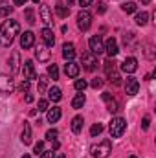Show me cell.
<instances>
[{
	"mask_svg": "<svg viewBox=\"0 0 156 158\" xmlns=\"http://www.w3.org/2000/svg\"><path fill=\"white\" fill-rule=\"evenodd\" d=\"M18 30H20V24H18L17 20H13V19L4 20L2 26H0V44H2L4 48L11 46L13 40H15V37L18 35Z\"/></svg>",
	"mask_w": 156,
	"mask_h": 158,
	"instance_id": "6da1fadb",
	"label": "cell"
},
{
	"mask_svg": "<svg viewBox=\"0 0 156 158\" xmlns=\"http://www.w3.org/2000/svg\"><path fill=\"white\" fill-rule=\"evenodd\" d=\"M90 153H92L94 158H109V155L112 153V143H110V140H103L101 143L92 145Z\"/></svg>",
	"mask_w": 156,
	"mask_h": 158,
	"instance_id": "7a4b0ae2",
	"label": "cell"
},
{
	"mask_svg": "<svg viewBox=\"0 0 156 158\" xmlns=\"http://www.w3.org/2000/svg\"><path fill=\"white\" fill-rule=\"evenodd\" d=\"M125 129H127V121L123 118H114L110 121V125H109V132H110L112 138H121Z\"/></svg>",
	"mask_w": 156,
	"mask_h": 158,
	"instance_id": "3957f363",
	"label": "cell"
},
{
	"mask_svg": "<svg viewBox=\"0 0 156 158\" xmlns=\"http://www.w3.org/2000/svg\"><path fill=\"white\" fill-rule=\"evenodd\" d=\"M103 68H105V74H107V77L110 79V81H114V83H119V74H117V66H116V61L114 59H107L105 63H103Z\"/></svg>",
	"mask_w": 156,
	"mask_h": 158,
	"instance_id": "277c9868",
	"label": "cell"
},
{
	"mask_svg": "<svg viewBox=\"0 0 156 158\" xmlns=\"http://www.w3.org/2000/svg\"><path fill=\"white\" fill-rule=\"evenodd\" d=\"M81 64L86 72H94L97 68V55H94L92 52H86L83 53V59H81Z\"/></svg>",
	"mask_w": 156,
	"mask_h": 158,
	"instance_id": "5b68a950",
	"label": "cell"
},
{
	"mask_svg": "<svg viewBox=\"0 0 156 158\" xmlns=\"http://www.w3.org/2000/svg\"><path fill=\"white\" fill-rule=\"evenodd\" d=\"M90 24H92V15L86 11V9H81L77 13V26L81 31H86L88 28H90Z\"/></svg>",
	"mask_w": 156,
	"mask_h": 158,
	"instance_id": "8992f818",
	"label": "cell"
},
{
	"mask_svg": "<svg viewBox=\"0 0 156 158\" xmlns=\"http://www.w3.org/2000/svg\"><path fill=\"white\" fill-rule=\"evenodd\" d=\"M88 46H90V52H92L94 55H99V53L105 52V42H103V39H101V35H94V37H90Z\"/></svg>",
	"mask_w": 156,
	"mask_h": 158,
	"instance_id": "52a82bcc",
	"label": "cell"
},
{
	"mask_svg": "<svg viewBox=\"0 0 156 158\" xmlns=\"http://www.w3.org/2000/svg\"><path fill=\"white\" fill-rule=\"evenodd\" d=\"M22 76L26 81H33L37 79V72H35V64L33 61H24L22 63Z\"/></svg>",
	"mask_w": 156,
	"mask_h": 158,
	"instance_id": "ba28073f",
	"label": "cell"
},
{
	"mask_svg": "<svg viewBox=\"0 0 156 158\" xmlns=\"http://www.w3.org/2000/svg\"><path fill=\"white\" fill-rule=\"evenodd\" d=\"M138 90H140V83H138V79L132 77V76L127 77V81H125V92H127V96H136Z\"/></svg>",
	"mask_w": 156,
	"mask_h": 158,
	"instance_id": "9c48e42d",
	"label": "cell"
},
{
	"mask_svg": "<svg viewBox=\"0 0 156 158\" xmlns=\"http://www.w3.org/2000/svg\"><path fill=\"white\" fill-rule=\"evenodd\" d=\"M15 90V85H13V79L9 76H0V92L2 94H11Z\"/></svg>",
	"mask_w": 156,
	"mask_h": 158,
	"instance_id": "30bf717a",
	"label": "cell"
},
{
	"mask_svg": "<svg viewBox=\"0 0 156 158\" xmlns=\"http://www.w3.org/2000/svg\"><path fill=\"white\" fill-rule=\"evenodd\" d=\"M103 101H105V105H107V110H109V112L116 114L117 110H119L117 101L112 98V94H110V92H103Z\"/></svg>",
	"mask_w": 156,
	"mask_h": 158,
	"instance_id": "8fae6325",
	"label": "cell"
},
{
	"mask_svg": "<svg viewBox=\"0 0 156 158\" xmlns=\"http://www.w3.org/2000/svg\"><path fill=\"white\" fill-rule=\"evenodd\" d=\"M33 44H35V35H33V31H24V33L20 35V48H22V50H30Z\"/></svg>",
	"mask_w": 156,
	"mask_h": 158,
	"instance_id": "7c38bea8",
	"label": "cell"
},
{
	"mask_svg": "<svg viewBox=\"0 0 156 158\" xmlns=\"http://www.w3.org/2000/svg\"><path fill=\"white\" fill-rule=\"evenodd\" d=\"M35 57L39 59L40 63H48V61H50V57H51V52L48 50V46H46V44H39V46H37V50H35Z\"/></svg>",
	"mask_w": 156,
	"mask_h": 158,
	"instance_id": "4fadbf2b",
	"label": "cell"
},
{
	"mask_svg": "<svg viewBox=\"0 0 156 158\" xmlns=\"http://www.w3.org/2000/svg\"><path fill=\"white\" fill-rule=\"evenodd\" d=\"M121 70L127 72V74H134V72L138 70V61H136V57H127V59L121 63Z\"/></svg>",
	"mask_w": 156,
	"mask_h": 158,
	"instance_id": "5bb4252c",
	"label": "cell"
},
{
	"mask_svg": "<svg viewBox=\"0 0 156 158\" xmlns=\"http://www.w3.org/2000/svg\"><path fill=\"white\" fill-rule=\"evenodd\" d=\"M39 15H40V19H42V22L46 24V28L53 24V17H51V11H50V7H48L46 4H42V6L39 7Z\"/></svg>",
	"mask_w": 156,
	"mask_h": 158,
	"instance_id": "9a60e30c",
	"label": "cell"
},
{
	"mask_svg": "<svg viewBox=\"0 0 156 158\" xmlns=\"http://www.w3.org/2000/svg\"><path fill=\"white\" fill-rule=\"evenodd\" d=\"M64 74H66L68 77L76 79L79 76V64L74 63V61H66V64H64Z\"/></svg>",
	"mask_w": 156,
	"mask_h": 158,
	"instance_id": "2e32d148",
	"label": "cell"
},
{
	"mask_svg": "<svg viewBox=\"0 0 156 158\" xmlns=\"http://www.w3.org/2000/svg\"><path fill=\"white\" fill-rule=\"evenodd\" d=\"M18 68H20V53L15 50L13 53H11V61H9V70H11V74L15 76V74H18Z\"/></svg>",
	"mask_w": 156,
	"mask_h": 158,
	"instance_id": "e0dca14e",
	"label": "cell"
},
{
	"mask_svg": "<svg viewBox=\"0 0 156 158\" xmlns=\"http://www.w3.org/2000/svg\"><path fill=\"white\" fill-rule=\"evenodd\" d=\"M105 52L109 53V57L112 59L114 55H117V42H116V39L114 37H110V39H107V42H105Z\"/></svg>",
	"mask_w": 156,
	"mask_h": 158,
	"instance_id": "ac0fdd59",
	"label": "cell"
},
{
	"mask_svg": "<svg viewBox=\"0 0 156 158\" xmlns=\"http://www.w3.org/2000/svg\"><path fill=\"white\" fill-rule=\"evenodd\" d=\"M40 37H42L44 44H46L48 48L55 44V35H53V31H51L50 28H42V31H40Z\"/></svg>",
	"mask_w": 156,
	"mask_h": 158,
	"instance_id": "d6986e66",
	"label": "cell"
},
{
	"mask_svg": "<svg viewBox=\"0 0 156 158\" xmlns=\"http://www.w3.org/2000/svg\"><path fill=\"white\" fill-rule=\"evenodd\" d=\"M63 57H64L66 61H74V57H76V48H74L72 42H64V44H63Z\"/></svg>",
	"mask_w": 156,
	"mask_h": 158,
	"instance_id": "ffe728a7",
	"label": "cell"
},
{
	"mask_svg": "<svg viewBox=\"0 0 156 158\" xmlns=\"http://www.w3.org/2000/svg\"><path fill=\"white\" fill-rule=\"evenodd\" d=\"M59 118H61V109H59V107H51V109L46 110V119H48V123H55V121H59Z\"/></svg>",
	"mask_w": 156,
	"mask_h": 158,
	"instance_id": "44dd1931",
	"label": "cell"
},
{
	"mask_svg": "<svg viewBox=\"0 0 156 158\" xmlns=\"http://www.w3.org/2000/svg\"><path fill=\"white\" fill-rule=\"evenodd\" d=\"M20 140H22L24 145H30V143H31V125H30L28 121H24V129H22Z\"/></svg>",
	"mask_w": 156,
	"mask_h": 158,
	"instance_id": "7402d4cb",
	"label": "cell"
},
{
	"mask_svg": "<svg viewBox=\"0 0 156 158\" xmlns=\"http://www.w3.org/2000/svg\"><path fill=\"white\" fill-rule=\"evenodd\" d=\"M61 98H63V92H61L59 86H51V88L48 90V99H50V101L57 103V101H61Z\"/></svg>",
	"mask_w": 156,
	"mask_h": 158,
	"instance_id": "603a6c76",
	"label": "cell"
},
{
	"mask_svg": "<svg viewBox=\"0 0 156 158\" xmlns=\"http://www.w3.org/2000/svg\"><path fill=\"white\" fill-rule=\"evenodd\" d=\"M83 123H84L83 116H76V118L72 119V132L74 134H79L83 131Z\"/></svg>",
	"mask_w": 156,
	"mask_h": 158,
	"instance_id": "cb8c5ba5",
	"label": "cell"
},
{
	"mask_svg": "<svg viewBox=\"0 0 156 158\" xmlns=\"http://www.w3.org/2000/svg\"><path fill=\"white\" fill-rule=\"evenodd\" d=\"M55 11H57V15H59L61 19H66V17L70 15V7H68V6H64L63 2H57V6H55Z\"/></svg>",
	"mask_w": 156,
	"mask_h": 158,
	"instance_id": "d4e9b609",
	"label": "cell"
},
{
	"mask_svg": "<svg viewBox=\"0 0 156 158\" xmlns=\"http://www.w3.org/2000/svg\"><path fill=\"white\" fill-rule=\"evenodd\" d=\"M86 103V98H84V94L83 92H79V94H76V98L72 99V107L74 109H83V105Z\"/></svg>",
	"mask_w": 156,
	"mask_h": 158,
	"instance_id": "484cf974",
	"label": "cell"
},
{
	"mask_svg": "<svg viewBox=\"0 0 156 158\" xmlns=\"http://www.w3.org/2000/svg\"><path fill=\"white\" fill-rule=\"evenodd\" d=\"M136 24L138 26H145L147 22H149V13H145V11H142V13H136Z\"/></svg>",
	"mask_w": 156,
	"mask_h": 158,
	"instance_id": "4316f807",
	"label": "cell"
},
{
	"mask_svg": "<svg viewBox=\"0 0 156 158\" xmlns=\"http://www.w3.org/2000/svg\"><path fill=\"white\" fill-rule=\"evenodd\" d=\"M48 76L53 79V81L59 79V68H57V64H50L48 66Z\"/></svg>",
	"mask_w": 156,
	"mask_h": 158,
	"instance_id": "83f0119b",
	"label": "cell"
},
{
	"mask_svg": "<svg viewBox=\"0 0 156 158\" xmlns=\"http://www.w3.org/2000/svg\"><path fill=\"white\" fill-rule=\"evenodd\" d=\"M101 132H103V125H101V123H94V125H92V129H90V134L96 138V136H99Z\"/></svg>",
	"mask_w": 156,
	"mask_h": 158,
	"instance_id": "f1b7e54d",
	"label": "cell"
},
{
	"mask_svg": "<svg viewBox=\"0 0 156 158\" xmlns=\"http://www.w3.org/2000/svg\"><path fill=\"white\" fill-rule=\"evenodd\" d=\"M121 9H123L125 13H134V11H136V4H134V2H125V4L121 6Z\"/></svg>",
	"mask_w": 156,
	"mask_h": 158,
	"instance_id": "f546056e",
	"label": "cell"
},
{
	"mask_svg": "<svg viewBox=\"0 0 156 158\" xmlns=\"http://www.w3.org/2000/svg\"><path fill=\"white\" fill-rule=\"evenodd\" d=\"M26 20H28V24H33L35 22V15H33V9L31 7H26Z\"/></svg>",
	"mask_w": 156,
	"mask_h": 158,
	"instance_id": "4dcf8cb0",
	"label": "cell"
},
{
	"mask_svg": "<svg viewBox=\"0 0 156 158\" xmlns=\"http://www.w3.org/2000/svg\"><path fill=\"white\" fill-rule=\"evenodd\" d=\"M74 86H76V90L83 92V90L86 88V81H84V79H76V85H74Z\"/></svg>",
	"mask_w": 156,
	"mask_h": 158,
	"instance_id": "1f68e13d",
	"label": "cell"
},
{
	"mask_svg": "<svg viewBox=\"0 0 156 158\" xmlns=\"http://www.w3.org/2000/svg\"><path fill=\"white\" fill-rule=\"evenodd\" d=\"M57 134H59V132H57V129H50V131L46 132V140H50V142H53V140L57 138Z\"/></svg>",
	"mask_w": 156,
	"mask_h": 158,
	"instance_id": "d6a6232c",
	"label": "cell"
},
{
	"mask_svg": "<svg viewBox=\"0 0 156 158\" xmlns=\"http://www.w3.org/2000/svg\"><path fill=\"white\" fill-rule=\"evenodd\" d=\"M46 81H48V79L44 77V76H40L39 77V94H42V92L46 90Z\"/></svg>",
	"mask_w": 156,
	"mask_h": 158,
	"instance_id": "836d02e7",
	"label": "cell"
},
{
	"mask_svg": "<svg viewBox=\"0 0 156 158\" xmlns=\"http://www.w3.org/2000/svg\"><path fill=\"white\" fill-rule=\"evenodd\" d=\"M42 151H44V142H37V143H35V147H33V153L39 156Z\"/></svg>",
	"mask_w": 156,
	"mask_h": 158,
	"instance_id": "e575fe53",
	"label": "cell"
},
{
	"mask_svg": "<svg viewBox=\"0 0 156 158\" xmlns=\"http://www.w3.org/2000/svg\"><path fill=\"white\" fill-rule=\"evenodd\" d=\"M18 90H20L22 94H26V92L30 90V81H22V83L18 85Z\"/></svg>",
	"mask_w": 156,
	"mask_h": 158,
	"instance_id": "d590c367",
	"label": "cell"
},
{
	"mask_svg": "<svg viewBox=\"0 0 156 158\" xmlns=\"http://www.w3.org/2000/svg\"><path fill=\"white\" fill-rule=\"evenodd\" d=\"M11 11H13V7L4 6V7H0V17H7V15H11Z\"/></svg>",
	"mask_w": 156,
	"mask_h": 158,
	"instance_id": "8d00e7d4",
	"label": "cell"
},
{
	"mask_svg": "<svg viewBox=\"0 0 156 158\" xmlns=\"http://www.w3.org/2000/svg\"><path fill=\"white\" fill-rule=\"evenodd\" d=\"M39 110L40 112L48 110V101H46V99H39Z\"/></svg>",
	"mask_w": 156,
	"mask_h": 158,
	"instance_id": "74e56055",
	"label": "cell"
},
{
	"mask_svg": "<svg viewBox=\"0 0 156 158\" xmlns=\"http://www.w3.org/2000/svg\"><path fill=\"white\" fill-rule=\"evenodd\" d=\"M149 123H151V118H149V116H145L143 121H142V129H143V131H147V129H149Z\"/></svg>",
	"mask_w": 156,
	"mask_h": 158,
	"instance_id": "f35d334b",
	"label": "cell"
},
{
	"mask_svg": "<svg viewBox=\"0 0 156 158\" xmlns=\"http://www.w3.org/2000/svg\"><path fill=\"white\" fill-rule=\"evenodd\" d=\"M92 86H94V88H101V86H103V81H101L99 77H96L94 81H92Z\"/></svg>",
	"mask_w": 156,
	"mask_h": 158,
	"instance_id": "ab89813d",
	"label": "cell"
},
{
	"mask_svg": "<svg viewBox=\"0 0 156 158\" xmlns=\"http://www.w3.org/2000/svg\"><path fill=\"white\" fill-rule=\"evenodd\" d=\"M79 6H81L83 9H86L88 6H92V0H79Z\"/></svg>",
	"mask_w": 156,
	"mask_h": 158,
	"instance_id": "60d3db41",
	"label": "cell"
},
{
	"mask_svg": "<svg viewBox=\"0 0 156 158\" xmlns=\"http://www.w3.org/2000/svg\"><path fill=\"white\" fill-rule=\"evenodd\" d=\"M107 11V6L103 2H97V13H105Z\"/></svg>",
	"mask_w": 156,
	"mask_h": 158,
	"instance_id": "b9f144b4",
	"label": "cell"
},
{
	"mask_svg": "<svg viewBox=\"0 0 156 158\" xmlns=\"http://www.w3.org/2000/svg\"><path fill=\"white\" fill-rule=\"evenodd\" d=\"M40 158H53V151H42Z\"/></svg>",
	"mask_w": 156,
	"mask_h": 158,
	"instance_id": "7bdbcfd3",
	"label": "cell"
},
{
	"mask_svg": "<svg viewBox=\"0 0 156 158\" xmlns=\"http://www.w3.org/2000/svg\"><path fill=\"white\" fill-rule=\"evenodd\" d=\"M24 101H26V103H31V101H33V96H31L30 92H26V98H24Z\"/></svg>",
	"mask_w": 156,
	"mask_h": 158,
	"instance_id": "ee69618b",
	"label": "cell"
},
{
	"mask_svg": "<svg viewBox=\"0 0 156 158\" xmlns=\"http://www.w3.org/2000/svg\"><path fill=\"white\" fill-rule=\"evenodd\" d=\"M13 2H15V6H24L28 0H13Z\"/></svg>",
	"mask_w": 156,
	"mask_h": 158,
	"instance_id": "f6af8a7d",
	"label": "cell"
},
{
	"mask_svg": "<svg viewBox=\"0 0 156 158\" xmlns=\"http://www.w3.org/2000/svg\"><path fill=\"white\" fill-rule=\"evenodd\" d=\"M74 2H76V0H66V4H68V7H70V6H72Z\"/></svg>",
	"mask_w": 156,
	"mask_h": 158,
	"instance_id": "bcb514c9",
	"label": "cell"
},
{
	"mask_svg": "<svg viewBox=\"0 0 156 158\" xmlns=\"http://www.w3.org/2000/svg\"><path fill=\"white\" fill-rule=\"evenodd\" d=\"M57 158H66V156H64L63 153H59V155H57Z\"/></svg>",
	"mask_w": 156,
	"mask_h": 158,
	"instance_id": "7dc6e473",
	"label": "cell"
},
{
	"mask_svg": "<svg viewBox=\"0 0 156 158\" xmlns=\"http://www.w3.org/2000/svg\"><path fill=\"white\" fill-rule=\"evenodd\" d=\"M140 2H142V4H149L151 0H140Z\"/></svg>",
	"mask_w": 156,
	"mask_h": 158,
	"instance_id": "c3c4849f",
	"label": "cell"
},
{
	"mask_svg": "<svg viewBox=\"0 0 156 158\" xmlns=\"http://www.w3.org/2000/svg\"><path fill=\"white\" fill-rule=\"evenodd\" d=\"M22 158H31V156H30V155H24V156H22Z\"/></svg>",
	"mask_w": 156,
	"mask_h": 158,
	"instance_id": "681fc988",
	"label": "cell"
},
{
	"mask_svg": "<svg viewBox=\"0 0 156 158\" xmlns=\"http://www.w3.org/2000/svg\"><path fill=\"white\" fill-rule=\"evenodd\" d=\"M33 2H35V4H39V2H40V0H33Z\"/></svg>",
	"mask_w": 156,
	"mask_h": 158,
	"instance_id": "f907efd6",
	"label": "cell"
},
{
	"mask_svg": "<svg viewBox=\"0 0 156 158\" xmlns=\"http://www.w3.org/2000/svg\"><path fill=\"white\" fill-rule=\"evenodd\" d=\"M130 158H138V156H130Z\"/></svg>",
	"mask_w": 156,
	"mask_h": 158,
	"instance_id": "816d5d0a",
	"label": "cell"
},
{
	"mask_svg": "<svg viewBox=\"0 0 156 158\" xmlns=\"http://www.w3.org/2000/svg\"><path fill=\"white\" fill-rule=\"evenodd\" d=\"M0 2H4V0H0Z\"/></svg>",
	"mask_w": 156,
	"mask_h": 158,
	"instance_id": "f5cc1de1",
	"label": "cell"
}]
</instances>
